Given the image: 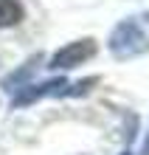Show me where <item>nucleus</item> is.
<instances>
[{
    "instance_id": "f257e3e1",
    "label": "nucleus",
    "mask_w": 149,
    "mask_h": 155,
    "mask_svg": "<svg viewBox=\"0 0 149 155\" xmlns=\"http://www.w3.org/2000/svg\"><path fill=\"white\" fill-rule=\"evenodd\" d=\"M93 85H99V76H87L82 82H70L59 76V79H48V82H40V85H25L17 90V96L11 99V107H23V104H31L42 96H82L87 93Z\"/></svg>"
},
{
    "instance_id": "f03ea898",
    "label": "nucleus",
    "mask_w": 149,
    "mask_h": 155,
    "mask_svg": "<svg viewBox=\"0 0 149 155\" xmlns=\"http://www.w3.org/2000/svg\"><path fill=\"white\" fill-rule=\"evenodd\" d=\"M110 54L115 59H132L138 54H146L149 51V40L146 34L141 31V25L135 20H124L115 25V31L110 34Z\"/></svg>"
},
{
    "instance_id": "7ed1b4c3",
    "label": "nucleus",
    "mask_w": 149,
    "mask_h": 155,
    "mask_svg": "<svg viewBox=\"0 0 149 155\" xmlns=\"http://www.w3.org/2000/svg\"><path fill=\"white\" fill-rule=\"evenodd\" d=\"M96 51H99V45H96V40H90V37L76 40V42H68L65 48H59V51L51 57L48 68H53V71H68V68H76V65H82V62L93 59V57H96Z\"/></svg>"
},
{
    "instance_id": "20e7f679",
    "label": "nucleus",
    "mask_w": 149,
    "mask_h": 155,
    "mask_svg": "<svg viewBox=\"0 0 149 155\" xmlns=\"http://www.w3.org/2000/svg\"><path fill=\"white\" fill-rule=\"evenodd\" d=\"M23 20L20 0H0V28H11Z\"/></svg>"
},
{
    "instance_id": "39448f33",
    "label": "nucleus",
    "mask_w": 149,
    "mask_h": 155,
    "mask_svg": "<svg viewBox=\"0 0 149 155\" xmlns=\"http://www.w3.org/2000/svg\"><path fill=\"white\" fill-rule=\"evenodd\" d=\"M37 62H40V57H31L20 71H17V74H11V76L3 79V87L6 90H20V87H25V76H31V71L37 68Z\"/></svg>"
},
{
    "instance_id": "423d86ee",
    "label": "nucleus",
    "mask_w": 149,
    "mask_h": 155,
    "mask_svg": "<svg viewBox=\"0 0 149 155\" xmlns=\"http://www.w3.org/2000/svg\"><path fill=\"white\" fill-rule=\"evenodd\" d=\"M141 155H149V133H146V138H144V147H141Z\"/></svg>"
},
{
    "instance_id": "0eeeda50",
    "label": "nucleus",
    "mask_w": 149,
    "mask_h": 155,
    "mask_svg": "<svg viewBox=\"0 0 149 155\" xmlns=\"http://www.w3.org/2000/svg\"><path fill=\"white\" fill-rule=\"evenodd\" d=\"M121 155H132V152H129V150H127V152H121Z\"/></svg>"
}]
</instances>
